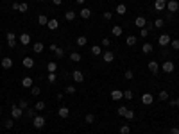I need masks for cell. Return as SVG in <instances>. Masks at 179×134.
I'll return each instance as SVG.
<instances>
[{
    "instance_id": "6da1fadb",
    "label": "cell",
    "mask_w": 179,
    "mask_h": 134,
    "mask_svg": "<svg viewBox=\"0 0 179 134\" xmlns=\"http://www.w3.org/2000/svg\"><path fill=\"white\" fill-rule=\"evenodd\" d=\"M167 11L172 13V14L179 11V2H177V0H168V2H167Z\"/></svg>"
},
{
    "instance_id": "7a4b0ae2",
    "label": "cell",
    "mask_w": 179,
    "mask_h": 134,
    "mask_svg": "<svg viewBox=\"0 0 179 134\" xmlns=\"http://www.w3.org/2000/svg\"><path fill=\"white\" fill-rule=\"evenodd\" d=\"M160 68H161V71H165V74H172V71L176 70V65L172 63V61H165Z\"/></svg>"
},
{
    "instance_id": "3957f363",
    "label": "cell",
    "mask_w": 179,
    "mask_h": 134,
    "mask_svg": "<svg viewBox=\"0 0 179 134\" xmlns=\"http://www.w3.org/2000/svg\"><path fill=\"white\" fill-rule=\"evenodd\" d=\"M22 116H23V109L18 107V106H13V107H11V118H13V120H18V118H22Z\"/></svg>"
},
{
    "instance_id": "277c9868",
    "label": "cell",
    "mask_w": 179,
    "mask_h": 134,
    "mask_svg": "<svg viewBox=\"0 0 179 134\" xmlns=\"http://www.w3.org/2000/svg\"><path fill=\"white\" fill-rule=\"evenodd\" d=\"M45 123H47V120H45V116H34L32 118V125L36 127V129H41V127H45Z\"/></svg>"
},
{
    "instance_id": "5b68a950",
    "label": "cell",
    "mask_w": 179,
    "mask_h": 134,
    "mask_svg": "<svg viewBox=\"0 0 179 134\" xmlns=\"http://www.w3.org/2000/svg\"><path fill=\"white\" fill-rule=\"evenodd\" d=\"M170 41H172V38L168 36V34H161L160 38H158V43H160V47H167V45H170Z\"/></svg>"
},
{
    "instance_id": "8992f818",
    "label": "cell",
    "mask_w": 179,
    "mask_h": 134,
    "mask_svg": "<svg viewBox=\"0 0 179 134\" xmlns=\"http://www.w3.org/2000/svg\"><path fill=\"white\" fill-rule=\"evenodd\" d=\"M6 39H7V45L11 47V48L16 47V36H15V32H7V34H6Z\"/></svg>"
},
{
    "instance_id": "52a82bcc",
    "label": "cell",
    "mask_w": 179,
    "mask_h": 134,
    "mask_svg": "<svg viewBox=\"0 0 179 134\" xmlns=\"http://www.w3.org/2000/svg\"><path fill=\"white\" fill-rule=\"evenodd\" d=\"M154 9H156V11H167V2H163V0H156V2H154Z\"/></svg>"
},
{
    "instance_id": "ba28073f",
    "label": "cell",
    "mask_w": 179,
    "mask_h": 134,
    "mask_svg": "<svg viewBox=\"0 0 179 134\" xmlns=\"http://www.w3.org/2000/svg\"><path fill=\"white\" fill-rule=\"evenodd\" d=\"M104 57V63H113V59H115V52H111V50H106V52L102 54Z\"/></svg>"
},
{
    "instance_id": "9c48e42d",
    "label": "cell",
    "mask_w": 179,
    "mask_h": 134,
    "mask_svg": "<svg viewBox=\"0 0 179 134\" xmlns=\"http://www.w3.org/2000/svg\"><path fill=\"white\" fill-rule=\"evenodd\" d=\"M147 68H149V71H151V74H158V71H160V65H158L156 63V61H151V63L149 65H147Z\"/></svg>"
},
{
    "instance_id": "30bf717a",
    "label": "cell",
    "mask_w": 179,
    "mask_h": 134,
    "mask_svg": "<svg viewBox=\"0 0 179 134\" xmlns=\"http://www.w3.org/2000/svg\"><path fill=\"white\" fill-rule=\"evenodd\" d=\"M18 39H20V43H22V45H25V47H27V45L30 43V39H32V38H30V34L23 32V34H20V38H18Z\"/></svg>"
},
{
    "instance_id": "8fae6325",
    "label": "cell",
    "mask_w": 179,
    "mask_h": 134,
    "mask_svg": "<svg viewBox=\"0 0 179 134\" xmlns=\"http://www.w3.org/2000/svg\"><path fill=\"white\" fill-rule=\"evenodd\" d=\"M142 102H143L145 106H151L152 102H154V97H152L151 93H143V95H142Z\"/></svg>"
},
{
    "instance_id": "7c38bea8",
    "label": "cell",
    "mask_w": 179,
    "mask_h": 134,
    "mask_svg": "<svg viewBox=\"0 0 179 134\" xmlns=\"http://www.w3.org/2000/svg\"><path fill=\"white\" fill-rule=\"evenodd\" d=\"M57 115H59L61 118H68V116H70V109L65 107V106H61V107L57 109Z\"/></svg>"
},
{
    "instance_id": "4fadbf2b",
    "label": "cell",
    "mask_w": 179,
    "mask_h": 134,
    "mask_svg": "<svg viewBox=\"0 0 179 134\" xmlns=\"http://www.w3.org/2000/svg\"><path fill=\"white\" fill-rule=\"evenodd\" d=\"M0 65H2L4 70H9V68H13V59H11V57H4Z\"/></svg>"
},
{
    "instance_id": "5bb4252c",
    "label": "cell",
    "mask_w": 179,
    "mask_h": 134,
    "mask_svg": "<svg viewBox=\"0 0 179 134\" xmlns=\"http://www.w3.org/2000/svg\"><path fill=\"white\" fill-rule=\"evenodd\" d=\"M72 79L75 80V82H82V80H84V75H82V71H79V70H73V74H72Z\"/></svg>"
},
{
    "instance_id": "9a60e30c",
    "label": "cell",
    "mask_w": 179,
    "mask_h": 134,
    "mask_svg": "<svg viewBox=\"0 0 179 134\" xmlns=\"http://www.w3.org/2000/svg\"><path fill=\"white\" fill-rule=\"evenodd\" d=\"M43 48H45V45L41 43V41H36V43L32 45V50H34V54H41V52H43Z\"/></svg>"
},
{
    "instance_id": "2e32d148",
    "label": "cell",
    "mask_w": 179,
    "mask_h": 134,
    "mask_svg": "<svg viewBox=\"0 0 179 134\" xmlns=\"http://www.w3.org/2000/svg\"><path fill=\"white\" fill-rule=\"evenodd\" d=\"M120 98H124V91L113 89V91H111V100H120Z\"/></svg>"
},
{
    "instance_id": "e0dca14e",
    "label": "cell",
    "mask_w": 179,
    "mask_h": 134,
    "mask_svg": "<svg viewBox=\"0 0 179 134\" xmlns=\"http://www.w3.org/2000/svg\"><path fill=\"white\" fill-rule=\"evenodd\" d=\"M134 25H136V27H138V29H143V27L147 25V20H145L143 16H138V18H136V20H134Z\"/></svg>"
},
{
    "instance_id": "ac0fdd59",
    "label": "cell",
    "mask_w": 179,
    "mask_h": 134,
    "mask_svg": "<svg viewBox=\"0 0 179 134\" xmlns=\"http://www.w3.org/2000/svg\"><path fill=\"white\" fill-rule=\"evenodd\" d=\"M59 27V22L56 18H52V20H48V23H47V29H50V30H56Z\"/></svg>"
},
{
    "instance_id": "d6986e66",
    "label": "cell",
    "mask_w": 179,
    "mask_h": 134,
    "mask_svg": "<svg viewBox=\"0 0 179 134\" xmlns=\"http://www.w3.org/2000/svg\"><path fill=\"white\" fill-rule=\"evenodd\" d=\"M122 32H124V29H122L120 25H115V27L111 29V34H113V36H117V38H120V36H122Z\"/></svg>"
},
{
    "instance_id": "ffe728a7",
    "label": "cell",
    "mask_w": 179,
    "mask_h": 134,
    "mask_svg": "<svg viewBox=\"0 0 179 134\" xmlns=\"http://www.w3.org/2000/svg\"><path fill=\"white\" fill-rule=\"evenodd\" d=\"M79 14H81V18H84V20H88V18L91 16V11H90L88 7H82L81 11H79Z\"/></svg>"
},
{
    "instance_id": "44dd1931",
    "label": "cell",
    "mask_w": 179,
    "mask_h": 134,
    "mask_svg": "<svg viewBox=\"0 0 179 134\" xmlns=\"http://www.w3.org/2000/svg\"><path fill=\"white\" fill-rule=\"evenodd\" d=\"M22 63H23L25 68H32V66H34V59H32V57H23Z\"/></svg>"
},
{
    "instance_id": "7402d4cb",
    "label": "cell",
    "mask_w": 179,
    "mask_h": 134,
    "mask_svg": "<svg viewBox=\"0 0 179 134\" xmlns=\"http://www.w3.org/2000/svg\"><path fill=\"white\" fill-rule=\"evenodd\" d=\"M22 86L30 89V88H32V79H30V77H23V79H22Z\"/></svg>"
},
{
    "instance_id": "603a6c76",
    "label": "cell",
    "mask_w": 179,
    "mask_h": 134,
    "mask_svg": "<svg viewBox=\"0 0 179 134\" xmlns=\"http://www.w3.org/2000/svg\"><path fill=\"white\" fill-rule=\"evenodd\" d=\"M142 52H143V54H151V52H152V45L149 43V41H145V43H143Z\"/></svg>"
},
{
    "instance_id": "cb8c5ba5",
    "label": "cell",
    "mask_w": 179,
    "mask_h": 134,
    "mask_svg": "<svg viewBox=\"0 0 179 134\" xmlns=\"http://www.w3.org/2000/svg\"><path fill=\"white\" fill-rule=\"evenodd\" d=\"M125 13H127V7H125V4H118L117 5V14H125Z\"/></svg>"
},
{
    "instance_id": "d4e9b609",
    "label": "cell",
    "mask_w": 179,
    "mask_h": 134,
    "mask_svg": "<svg viewBox=\"0 0 179 134\" xmlns=\"http://www.w3.org/2000/svg\"><path fill=\"white\" fill-rule=\"evenodd\" d=\"M23 115H25L27 118H30V120H32V118L36 116V109H32V107H27V111L23 113Z\"/></svg>"
},
{
    "instance_id": "484cf974",
    "label": "cell",
    "mask_w": 179,
    "mask_h": 134,
    "mask_svg": "<svg viewBox=\"0 0 179 134\" xmlns=\"http://www.w3.org/2000/svg\"><path fill=\"white\" fill-rule=\"evenodd\" d=\"M75 43H77L79 47H84V45L88 43V38H86V36H79V38L75 39Z\"/></svg>"
},
{
    "instance_id": "4316f807",
    "label": "cell",
    "mask_w": 179,
    "mask_h": 134,
    "mask_svg": "<svg viewBox=\"0 0 179 134\" xmlns=\"http://www.w3.org/2000/svg\"><path fill=\"white\" fill-rule=\"evenodd\" d=\"M125 45H127V47H134L136 45V38L134 36H127V38H125Z\"/></svg>"
},
{
    "instance_id": "83f0119b",
    "label": "cell",
    "mask_w": 179,
    "mask_h": 134,
    "mask_svg": "<svg viewBox=\"0 0 179 134\" xmlns=\"http://www.w3.org/2000/svg\"><path fill=\"white\" fill-rule=\"evenodd\" d=\"M91 54H93V56H102V48H100L99 45H93V47H91Z\"/></svg>"
},
{
    "instance_id": "f1b7e54d",
    "label": "cell",
    "mask_w": 179,
    "mask_h": 134,
    "mask_svg": "<svg viewBox=\"0 0 179 134\" xmlns=\"http://www.w3.org/2000/svg\"><path fill=\"white\" fill-rule=\"evenodd\" d=\"M158 98H160L161 102H168V93H167L165 89H161V91H160V95H158Z\"/></svg>"
},
{
    "instance_id": "f546056e",
    "label": "cell",
    "mask_w": 179,
    "mask_h": 134,
    "mask_svg": "<svg viewBox=\"0 0 179 134\" xmlns=\"http://www.w3.org/2000/svg\"><path fill=\"white\" fill-rule=\"evenodd\" d=\"M47 70H48V74H56V71H57V65L56 63H48Z\"/></svg>"
},
{
    "instance_id": "4dcf8cb0",
    "label": "cell",
    "mask_w": 179,
    "mask_h": 134,
    "mask_svg": "<svg viewBox=\"0 0 179 134\" xmlns=\"http://www.w3.org/2000/svg\"><path fill=\"white\" fill-rule=\"evenodd\" d=\"M65 18L68 20V22H73V20H75V11H66V13H65Z\"/></svg>"
},
{
    "instance_id": "1f68e13d",
    "label": "cell",
    "mask_w": 179,
    "mask_h": 134,
    "mask_svg": "<svg viewBox=\"0 0 179 134\" xmlns=\"http://www.w3.org/2000/svg\"><path fill=\"white\" fill-rule=\"evenodd\" d=\"M18 11H20V13H27V11H29V5H27L25 2H20V4H18Z\"/></svg>"
},
{
    "instance_id": "d6a6232c",
    "label": "cell",
    "mask_w": 179,
    "mask_h": 134,
    "mask_svg": "<svg viewBox=\"0 0 179 134\" xmlns=\"http://www.w3.org/2000/svg\"><path fill=\"white\" fill-rule=\"evenodd\" d=\"M70 59L73 61V63H79V61L82 59V56H81V54H77V52H73V54H70Z\"/></svg>"
},
{
    "instance_id": "836d02e7",
    "label": "cell",
    "mask_w": 179,
    "mask_h": 134,
    "mask_svg": "<svg viewBox=\"0 0 179 134\" xmlns=\"http://www.w3.org/2000/svg\"><path fill=\"white\" fill-rule=\"evenodd\" d=\"M38 23H39V25H47V23H48L47 16H45V14H39V16H38Z\"/></svg>"
},
{
    "instance_id": "e575fe53",
    "label": "cell",
    "mask_w": 179,
    "mask_h": 134,
    "mask_svg": "<svg viewBox=\"0 0 179 134\" xmlns=\"http://www.w3.org/2000/svg\"><path fill=\"white\" fill-rule=\"evenodd\" d=\"M41 93V88L39 86H32V88H30V95H34V97H38Z\"/></svg>"
},
{
    "instance_id": "d590c367",
    "label": "cell",
    "mask_w": 179,
    "mask_h": 134,
    "mask_svg": "<svg viewBox=\"0 0 179 134\" xmlns=\"http://www.w3.org/2000/svg\"><path fill=\"white\" fill-rule=\"evenodd\" d=\"M84 120H86V123H90V125H91V123L95 122V115H91V113H88V115L84 116Z\"/></svg>"
},
{
    "instance_id": "8d00e7d4",
    "label": "cell",
    "mask_w": 179,
    "mask_h": 134,
    "mask_svg": "<svg viewBox=\"0 0 179 134\" xmlns=\"http://www.w3.org/2000/svg\"><path fill=\"white\" fill-rule=\"evenodd\" d=\"M163 25H165V20H161V18H158L156 22H154V27H156V29H161Z\"/></svg>"
},
{
    "instance_id": "74e56055",
    "label": "cell",
    "mask_w": 179,
    "mask_h": 134,
    "mask_svg": "<svg viewBox=\"0 0 179 134\" xmlns=\"http://www.w3.org/2000/svg\"><path fill=\"white\" fill-rule=\"evenodd\" d=\"M18 107H22V109H27V107H29V102H27L25 98H22V100L18 102Z\"/></svg>"
},
{
    "instance_id": "f35d334b",
    "label": "cell",
    "mask_w": 179,
    "mask_h": 134,
    "mask_svg": "<svg viewBox=\"0 0 179 134\" xmlns=\"http://www.w3.org/2000/svg\"><path fill=\"white\" fill-rule=\"evenodd\" d=\"M45 107H47V104H45V102H38V104L34 106V109H36V111H43Z\"/></svg>"
},
{
    "instance_id": "ab89813d",
    "label": "cell",
    "mask_w": 179,
    "mask_h": 134,
    "mask_svg": "<svg viewBox=\"0 0 179 134\" xmlns=\"http://www.w3.org/2000/svg\"><path fill=\"white\" fill-rule=\"evenodd\" d=\"M102 18H104V20H106V22H109V20L113 18V13H111V11H104V14H102Z\"/></svg>"
},
{
    "instance_id": "60d3db41",
    "label": "cell",
    "mask_w": 179,
    "mask_h": 134,
    "mask_svg": "<svg viewBox=\"0 0 179 134\" xmlns=\"http://www.w3.org/2000/svg\"><path fill=\"white\" fill-rule=\"evenodd\" d=\"M13 125H15V123H13V118H9V120L4 122V127H6V129H13Z\"/></svg>"
},
{
    "instance_id": "b9f144b4",
    "label": "cell",
    "mask_w": 179,
    "mask_h": 134,
    "mask_svg": "<svg viewBox=\"0 0 179 134\" xmlns=\"http://www.w3.org/2000/svg\"><path fill=\"white\" fill-rule=\"evenodd\" d=\"M131 132V127L129 125H122L120 127V134H129Z\"/></svg>"
},
{
    "instance_id": "7bdbcfd3",
    "label": "cell",
    "mask_w": 179,
    "mask_h": 134,
    "mask_svg": "<svg viewBox=\"0 0 179 134\" xmlns=\"http://www.w3.org/2000/svg\"><path fill=\"white\" fill-rule=\"evenodd\" d=\"M124 77L127 79V80H131V79L134 77V74H133V70H125V74H124Z\"/></svg>"
},
{
    "instance_id": "ee69618b",
    "label": "cell",
    "mask_w": 179,
    "mask_h": 134,
    "mask_svg": "<svg viewBox=\"0 0 179 134\" xmlns=\"http://www.w3.org/2000/svg\"><path fill=\"white\" fill-rule=\"evenodd\" d=\"M125 113H127V107L120 106V107H118V116H125Z\"/></svg>"
},
{
    "instance_id": "f6af8a7d",
    "label": "cell",
    "mask_w": 179,
    "mask_h": 134,
    "mask_svg": "<svg viewBox=\"0 0 179 134\" xmlns=\"http://www.w3.org/2000/svg\"><path fill=\"white\" fill-rule=\"evenodd\" d=\"M66 93H68V95H73V93H75V86L68 84V86H66Z\"/></svg>"
},
{
    "instance_id": "bcb514c9",
    "label": "cell",
    "mask_w": 179,
    "mask_h": 134,
    "mask_svg": "<svg viewBox=\"0 0 179 134\" xmlns=\"http://www.w3.org/2000/svg\"><path fill=\"white\" fill-rule=\"evenodd\" d=\"M124 98H127V100H133V91H131V89L124 91Z\"/></svg>"
},
{
    "instance_id": "7dc6e473",
    "label": "cell",
    "mask_w": 179,
    "mask_h": 134,
    "mask_svg": "<svg viewBox=\"0 0 179 134\" xmlns=\"http://www.w3.org/2000/svg\"><path fill=\"white\" fill-rule=\"evenodd\" d=\"M63 56H65V50H63V48H56V57L61 59Z\"/></svg>"
},
{
    "instance_id": "c3c4849f",
    "label": "cell",
    "mask_w": 179,
    "mask_h": 134,
    "mask_svg": "<svg viewBox=\"0 0 179 134\" xmlns=\"http://www.w3.org/2000/svg\"><path fill=\"white\" fill-rule=\"evenodd\" d=\"M125 118H127V120H133V118H134V111H133V109H127V113H125Z\"/></svg>"
},
{
    "instance_id": "681fc988",
    "label": "cell",
    "mask_w": 179,
    "mask_h": 134,
    "mask_svg": "<svg viewBox=\"0 0 179 134\" xmlns=\"http://www.w3.org/2000/svg\"><path fill=\"white\" fill-rule=\"evenodd\" d=\"M170 45H172V48H174V50H179V39H172V41H170Z\"/></svg>"
},
{
    "instance_id": "f907efd6",
    "label": "cell",
    "mask_w": 179,
    "mask_h": 134,
    "mask_svg": "<svg viewBox=\"0 0 179 134\" xmlns=\"http://www.w3.org/2000/svg\"><path fill=\"white\" fill-rule=\"evenodd\" d=\"M140 36H142V38H147V36H149V30H147V27L140 29Z\"/></svg>"
},
{
    "instance_id": "816d5d0a",
    "label": "cell",
    "mask_w": 179,
    "mask_h": 134,
    "mask_svg": "<svg viewBox=\"0 0 179 134\" xmlns=\"http://www.w3.org/2000/svg\"><path fill=\"white\" fill-rule=\"evenodd\" d=\"M47 79H48V82H52V84H54V82H56V74H48Z\"/></svg>"
},
{
    "instance_id": "f5cc1de1",
    "label": "cell",
    "mask_w": 179,
    "mask_h": 134,
    "mask_svg": "<svg viewBox=\"0 0 179 134\" xmlns=\"http://www.w3.org/2000/svg\"><path fill=\"white\" fill-rule=\"evenodd\" d=\"M109 43H111V41H109L108 38H104V39H102V47H109Z\"/></svg>"
},
{
    "instance_id": "db71d44e",
    "label": "cell",
    "mask_w": 179,
    "mask_h": 134,
    "mask_svg": "<svg viewBox=\"0 0 179 134\" xmlns=\"http://www.w3.org/2000/svg\"><path fill=\"white\" fill-rule=\"evenodd\" d=\"M170 134H179V127H172V129H170Z\"/></svg>"
},
{
    "instance_id": "11a10c76",
    "label": "cell",
    "mask_w": 179,
    "mask_h": 134,
    "mask_svg": "<svg viewBox=\"0 0 179 134\" xmlns=\"http://www.w3.org/2000/svg\"><path fill=\"white\" fill-rule=\"evenodd\" d=\"M168 106H172V107H176V98H172V100L168 98Z\"/></svg>"
},
{
    "instance_id": "9f6ffc18",
    "label": "cell",
    "mask_w": 179,
    "mask_h": 134,
    "mask_svg": "<svg viewBox=\"0 0 179 134\" xmlns=\"http://www.w3.org/2000/svg\"><path fill=\"white\" fill-rule=\"evenodd\" d=\"M52 2H54V5H61V4H63V0H52Z\"/></svg>"
},
{
    "instance_id": "6f0895ef",
    "label": "cell",
    "mask_w": 179,
    "mask_h": 134,
    "mask_svg": "<svg viewBox=\"0 0 179 134\" xmlns=\"http://www.w3.org/2000/svg\"><path fill=\"white\" fill-rule=\"evenodd\" d=\"M165 20H168V22H170V20H172V13H167V16H165Z\"/></svg>"
},
{
    "instance_id": "680465c9",
    "label": "cell",
    "mask_w": 179,
    "mask_h": 134,
    "mask_svg": "<svg viewBox=\"0 0 179 134\" xmlns=\"http://www.w3.org/2000/svg\"><path fill=\"white\" fill-rule=\"evenodd\" d=\"M176 107H179V98H176Z\"/></svg>"
},
{
    "instance_id": "91938a15",
    "label": "cell",
    "mask_w": 179,
    "mask_h": 134,
    "mask_svg": "<svg viewBox=\"0 0 179 134\" xmlns=\"http://www.w3.org/2000/svg\"><path fill=\"white\" fill-rule=\"evenodd\" d=\"M75 2H77V4H84V0H75Z\"/></svg>"
},
{
    "instance_id": "94428289",
    "label": "cell",
    "mask_w": 179,
    "mask_h": 134,
    "mask_svg": "<svg viewBox=\"0 0 179 134\" xmlns=\"http://www.w3.org/2000/svg\"><path fill=\"white\" fill-rule=\"evenodd\" d=\"M38 2H45V0H38Z\"/></svg>"
},
{
    "instance_id": "6125c7cd",
    "label": "cell",
    "mask_w": 179,
    "mask_h": 134,
    "mask_svg": "<svg viewBox=\"0 0 179 134\" xmlns=\"http://www.w3.org/2000/svg\"><path fill=\"white\" fill-rule=\"evenodd\" d=\"M0 115H2V107H0Z\"/></svg>"
},
{
    "instance_id": "be15d7a7",
    "label": "cell",
    "mask_w": 179,
    "mask_h": 134,
    "mask_svg": "<svg viewBox=\"0 0 179 134\" xmlns=\"http://www.w3.org/2000/svg\"><path fill=\"white\" fill-rule=\"evenodd\" d=\"M163 2H168V0H163Z\"/></svg>"
},
{
    "instance_id": "e7e4bbea",
    "label": "cell",
    "mask_w": 179,
    "mask_h": 134,
    "mask_svg": "<svg viewBox=\"0 0 179 134\" xmlns=\"http://www.w3.org/2000/svg\"><path fill=\"white\" fill-rule=\"evenodd\" d=\"M0 50H2V47H0Z\"/></svg>"
}]
</instances>
